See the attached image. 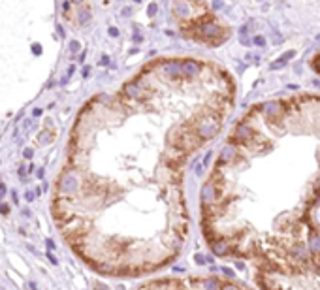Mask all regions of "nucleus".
<instances>
[{
    "instance_id": "19",
    "label": "nucleus",
    "mask_w": 320,
    "mask_h": 290,
    "mask_svg": "<svg viewBox=\"0 0 320 290\" xmlns=\"http://www.w3.org/2000/svg\"><path fill=\"white\" fill-rule=\"evenodd\" d=\"M117 34H119V30L112 27V29H110V36H117Z\"/></svg>"
},
{
    "instance_id": "13",
    "label": "nucleus",
    "mask_w": 320,
    "mask_h": 290,
    "mask_svg": "<svg viewBox=\"0 0 320 290\" xmlns=\"http://www.w3.org/2000/svg\"><path fill=\"white\" fill-rule=\"evenodd\" d=\"M221 271H223L224 277H228V279H234V277H236V273H234V269L228 268V266H224V268H221Z\"/></svg>"
},
{
    "instance_id": "21",
    "label": "nucleus",
    "mask_w": 320,
    "mask_h": 290,
    "mask_svg": "<svg viewBox=\"0 0 320 290\" xmlns=\"http://www.w3.org/2000/svg\"><path fill=\"white\" fill-rule=\"evenodd\" d=\"M134 2H140V0H134Z\"/></svg>"
},
{
    "instance_id": "18",
    "label": "nucleus",
    "mask_w": 320,
    "mask_h": 290,
    "mask_svg": "<svg viewBox=\"0 0 320 290\" xmlns=\"http://www.w3.org/2000/svg\"><path fill=\"white\" fill-rule=\"evenodd\" d=\"M147 14H149V15H155V14H157V4H151V6L147 8Z\"/></svg>"
},
{
    "instance_id": "9",
    "label": "nucleus",
    "mask_w": 320,
    "mask_h": 290,
    "mask_svg": "<svg viewBox=\"0 0 320 290\" xmlns=\"http://www.w3.org/2000/svg\"><path fill=\"white\" fill-rule=\"evenodd\" d=\"M183 136H185V125H175V127H171L170 130H168V145H177L181 143V140H183Z\"/></svg>"
},
{
    "instance_id": "1",
    "label": "nucleus",
    "mask_w": 320,
    "mask_h": 290,
    "mask_svg": "<svg viewBox=\"0 0 320 290\" xmlns=\"http://www.w3.org/2000/svg\"><path fill=\"white\" fill-rule=\"evenodd\" d=\"M258 108H260V113L268 121L288 117V113H286V110H284V106H283V100H268V102H264V104H258Z\"/></svg>"
},
{
    "instance_id": "2",
    "label": "nucleus",
    "mask_w": 320,
    "mask_h": 290,
    "mask_svg": "<svg viewBox=\"0 0 320 290\" xmlns=\"http://www.w3.org/2000/svg\"><path fill=\"white\" fill-rule=\"evenodd\" d=\"M201 68H203V62H198V60H194V59L183 60V81H185V79L194 81L196 77H200Z\"/></svg>"
},
{
    "instance_id": "7",
    "label": "nucleus",
    "mask_w": 320,
    "mask_h": 290,
    "mask_svg": "<svg viewBox=\"0 0 320 290\" xmlns=\"http://www.w3.org/2000/svg\"><path fill=\"white\" fill-rule=\"evenodd\" d=\"M209 247H211V253L215 256H228L232 253V241L228 238H224V236L215 239V241H211Z\"/></svg>"
},
{
    "instance_id": "8",
    "label": "nucleus",
    "mask_w": 320,
    "mask_h": 290,
    "mask_svg": "<svg viewBox=\"0 0 320 290\" xmlns=\"http://www.w3.org/2000/svg\"><path fill=\"white\" fill-rule=\"evenodd\" d=\"M183 281H173V279H162V281H151L143 284V288H183Z\"/></svg>"
},
{
    "instance_id": "12",
    "label": "nucleus",
    "mask_w": 320,
    "mask_h": 290,
    "mask_svg": "<svg viewBox=\"0 0 320 290\" xmlns=\"http://www.w3.org/2000/svg\"><path fill=\"white\" fill-rule=\"evenodd\" d=\"M294 55H296V51H288V53H284L281 59H277L273 64H271V70H279V68H283L286 62L290 59H294Z\"/></svg>"
},
{
    "instance_id": "20",
    "label": "nucleus",
    "mask_w": 320,
    "mask_h": 290,
    "mask_svg": "<svg viewBox=\"0 0 320 290\" xmlns=\"http://www.w3.org/2000/svg\"><path fill=\"white\" fill-rule=\"evenodd\" d=\"M236 268H238V269H243V268H245V266H243L241 262H236Z\"/></svg>"
},
{
    "instance_id": "4",
    "label": "nucleus",
    "mask_w": 320,
    "mask_h": 290,
    "mask_svg": "<svg viewBox=\"0 0 320 290\" xmlns=\"http://www.w3.org/2000/svg\"><path fill=\"white\" fill-rule=\"evenodd\" d=\"M239 145H236L234 142H228L226 145L223 147L221 151V155H219V160H223L224 164H236L239 160Z\"/></svg>"
},
{
    "instance_id": "3",
    "label": "nucleus",
    "mask_w": 320,
    "mask_h": 290,
    "mask_svg": "<svg viewBox=\"0 0 320 290\" xmlns=\"http://www.w3.org/2000/svg\"><path fill=\"white\" fill-rule=\"evenodd\" d=\"M173 15H175L177 19L194 17V0H175V4H173Z\"/></svg>"
},
{
    "instance_id": "16",
    "label": "nucleus",
    "mask_w": 320,
    "mask_h": 290,
    "mask_svg": "<svg viewBox=\"0 0 320 290\" xmlns=\"http://www.w3.org/2000/svg\"><path fill=\"white\" fill-rule=\"evenodd\" d=\"M253 42H254V44H256V45H260V47H264V45H266V40H264V38H262V36H254Z\"/></svg>"
},
{
    "instance_id": "15",
    "label": "nucleus",
    "mask_w": 320,
    "mask_h": 290,
    "mask_svg": "<svg viewBox=\"0 0 320 290\" xmlns=\"http://www.w3.org/2000/svg\"><path fill=\"white\" fill-rule=\"evenodd\" d=\"M194 262H196L198 266H203L207 260H205V256H203V254H196V256H194Z\"/></svg>"
},
{
    "instance_id": "14",
    "label": "nucleus",
    "mask_w": 320,
    "mask_h": 290,
    "mask_svg": "<svg viewBox=\"0 0 320 290\" xmlns=\"http://www.w3.org/2000/svg\"><path fill=\"white\" fill-rule=\"evenodd\" d=\"M194 173H196V175H201V173H203V162L194 164Z\"/></svg>"
},
{
    "instance_id": "11",
    "label": "nucleus",
    "mask_w": 320,
    "mask_h": 290,
    "mask_svg": "<svg viewBox=\"0 0 320 290\" xmlns=\"http://www.w3.org/2000/svg\"><path fill=\"white\" fill-rule=\"evenodd\" d=\"M307 245L311 249V253L316 254L320 253V232L309 230V239H307Z\"/></svg>"
},
{
    "instance_id": "5",
    "label": "nucleus",
    "mask_w": 320,
    "mask_h": 290,
    "mask_svg": "<svg viewBox=\"0 0 320 290\" xmlns=\"http://www.w3.org/2000/svg\"><path fill=\"white\" fill-rule=\"evenodd\" d=\"M200 198H201V206H209V204H217L219 202V190L213 181H207L203 183L200 190Z\"/></svg>"
},
{
    "instance_id": "17",
    "label": "nucleus",
    "mask_w": 320,
    "mask_h": 290,
    "mask_svg": "<svg viewBox=\"0 0 320 290\" xmlns=\"http://www.w3.org/2000/svg\"><path fill=\"white\" fill-rule=\"evenodd\" d=\"M313 66H314V70H316V72L320 74V55L313 60Z\"/></svg>"
},
{
    "instance_id": "6",
    "label": "nucleus",
    "mask_w": 320,
    "mask_h": 290,
    "mask_svg": "<svg viewBox=\"0 0 320 290\" xmlns=\"http://www.w3.org/2000/svg\"><path fill=\"white\" fill-rule=\"evenodd\" d=\"M294 258V260L298 262H307L309 258H311V249H309V245H305V243H301V241H294L290 247V253H288Z\"/></svg>"
},
{
    "instance_id": "10",
    "label": "nucleus",
    "mask_w": 320,
    "mask_h": 290,
    "mask_svg": "<svg viewBox=\"0 0 320 290\" xmlns=\"http://www.w3.org/2000/svg\"><path fill=\"white\" fill-rule=\"evenodd\" d=\"M192 286H201V288H223L224 281H219V279H213V277H209V279H203V281H192Z\"/></svg>"
}]
</instances>
